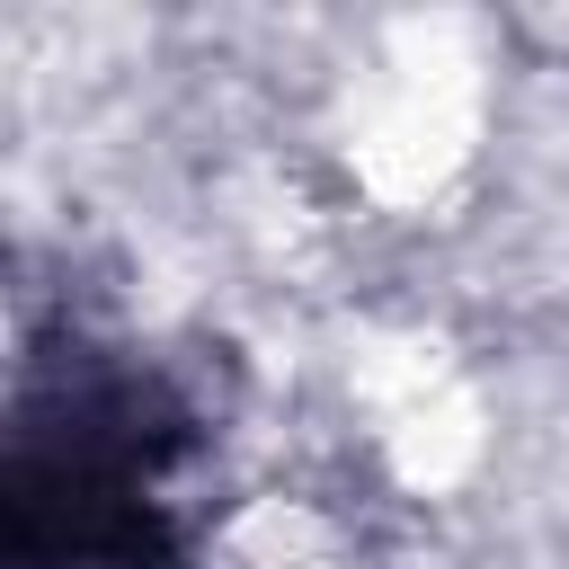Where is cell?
Listing matches in <instances>:
<instances>
[{
	"instance_id": "cell-1",
	"label": "cell",
	"mask_w": 569,
	"mask_h": 569,
	"mask_svg": "<svg viewBox=\"0 0 569 569\" xmlns=\"http://www.w3.org/2000/svg\"><path fill=\"white\" fill-rule=\"evenodd\" d=\"M213 409L116 338H62L9 391V569H178L204 525Z\"/></svg>"
}]
</instances>
